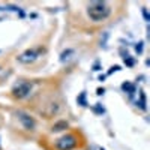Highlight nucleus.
<instances>
[{"mask_svg": "<svg viewBox=\"0 0 150 150\" xmlns=\"http://www.w3.org/2000/svg\"><path fill=\"white\" fill-rule=\"evenodd\" d=\"M78 140H77V137L72 135V134H68V135H63L62 138L57 140L56 146L59 150H72L75 146H77Z\"/></svg>", "mask_w": 150, "mask_h": 150, "instance_id": "20e7f679", "label": "nucleus"}, {"mask_svg": "<svg viewBox=\"0 0 150 150\" xmlns=\"http://www.w3.org/2000/svg\"><path fill=\"white\" fill-rule=\"evenodd\" d=\"M125 63H126L128 66H134V63H135V60H134V59H131L129 56H126V57H125Z\"/></svg>", "mask_w": 150, "mask_h": 150, "instance_id": "9b49d317", "label": "nucleus"}, {"mask_svg": "<svg viewBox=\"0 0 150 150\" xmlns=\"http://www.w3.org/2000/svg\"><path fill=\"white\" fill-rule=\"evenodd\" d=\"M87 14H89L90 20L99 23V21H104L110 17L111 8L107 2H99V0H96V2H90L87 5Z\"/></svg>", "mask_w": 150, "mask_h": 150, "instance_id": "f257e3e1", "label": "nucleus"}, {"mask_svg": "<svg viewBox=\"0 0 150 150\" xmlns=\"http://www.w3.org/2000/svg\"><path fill=\"white\" fill-rule=\"evenodd\" d=\"M17 117H18V120H20V123L23 125V128L26 129V131H35V128H36V122H35V119L30 116V114H27L26 111H17Z\"/></svg>", "mask_w": 150, "mask_h": 150, "instance_id": "39448f33", "label": "nucleus"}, {"mask_svg": "<svg viewBox=\"0 0 150 150\" xmlns=\"http://www.w3.org/2000/svg\"><path fill=\"white\" fill-rule=\"evenodd\" d=\"M101 150H104V149H101Z\"/></svg>", "mask_w": 150, "mask_h": 150, "instance_id": "f3484780", "label": "nucleus"}, {"mask_svg": "<svg viewBox=\"0 0 150 150\" xmlns=\"http://www.w3.org/2000/svg\"><path fill=\"white\" fill-rule=\"evenodd\" d=\"M72 53H74L72 50H66V51H63V53H62V56H60V60H62V62L68 60V59H69V56H71Z\"/></svg>", "mask_w": 150, "mask_h": 150, "instance_id": "1a4fd4ad", "label": "nucleus"}, {"mask_svg": "<svg viewBox=\"0 0 150 150\" xmlns=\"http://www.w3.org/2000/svg\"><path fill=\"white\" fill-rule=\"evenodd\" d=\"M143 15H144L146 21H149V14H147V9H143Z\"/></svg>", "mask_w": 150, "mask_h": 150, "instance_id": "2eb2a0df", "label": "nucleus"}, {"mask_svg": "<svg viewBox=\"0 0 150 150\" xmlns=\"http://www.w3.org/2000/svg\"><path fill=\"white\" fill-rule=\"evenodd\" d=\"M140 108L141 110H146V95H144V92H140Z\"/></svg>", "mask_w": 150, "mask_h": 150, "instance_id": "6e6552de", "label": "nucleus"}, {"mask_svg": "<svg viewBox=\"0 0 150 150\" xmlns=\"http://www.w3.org/2000/svg\"><path fill=\"white\" fill-rule=\"evenodd\" d=\"M122 89H123V92H126V93H129V95H134V93H135V86H134L132 83H129V81L123 83V84H122Z\"/></svg>", "mask_w": 150, "mask_h": 150, "instance_id": "0eeeda50", "label": "nucleus"}, {"mask_svg": "<svg viewBox=\"0 0 150 150\" xmlns=\"http://www.w3.org/2000/svg\"><path fill=\"white\" fill-rule=\"evenodd\" d=\"M95 112H98V114H102V112H104V108L101 107V104H96V107H95Z\"/></svg>", "mask_w": 150, "mask_h": 150, "instance_id": "ddd939ff", "label": "nucleus"}, {"mask_svg": "<svg viewBox=\"0 0 150 150\" xmlns=\"http://www.w3.org/2000/svg\"><path fill=\"white\" fill-rule=\"evenodd\" d=\"M78 104H80L81 107H86V105H87V104H86V93H84V92L78 96Z\"/></svg>", "mask_w": 150, "mask_h": 150, "instance_id": "9d476101", "label": "nucleus"}, {"mask_svg": "<svg viewBox=\"0 0 150 150\" xmlns=\"http://www.w3.org/2000/svg\"><path fill=\"white\" fill-rule=\"evenodd\" d=\"M135 51L138 53V54L143 53V42H140V44H137V45H135Z\"/></svg>", "mask_w": 150, "mask_h": 150, "instance_id": "f8f14e48", "label": "nucleus"}, {"mask_svg": "<svg viewBox=\"0 0 150 150\" xmlns=\"http://www.w3.org/2000/svg\"><path fill=\"white\" fill-rule=\"evenodd\" d=\"M68 122H65V120H60V122H57V123H54L53 125V128H51V131L53 132H60V131H65V129H68Z\"/></svg>", "mask_w": 150, "mask_h": 150, "instance_id": "423d86ee", "label": "nucleus"}, {"mask_svg": "<svg viewBox=\"0 0 150 150\" xmlns=\"http://www.w3.org/2000/svg\"><path fill=\"white\" fill-rule=\"evenodd\" d=\"M32 89H33L32 83L20 81V83H17L14 87H12V95H14V98H17V99H24V98H27L30 95Z\"/></svg>", "mask_w": 150, "mask_h": 150, "instance_id": "f03ea898", "label": "nucleus"}, {"mask_svg": "<svg viewBox=\"0 0 150 150\" xmlns=\"http://www.w3.org/2000/svg\"><path fill=\"white\" fill-rule=\"evenodd\" d=\"M120 69V66H112L110 71H108V74H111V72H114V71H119Z\"/></svg>", "mask_w": 150, "mask_h": 150, "instance_id": "4468645a", "label": "nucleus"}, {"mask_svg": "<svg viewBox=\"0 0 150 150\" xmlns=\"http://www.w3.org/2000/svg\"><path fill=\"white\" fill-rule=\"evenodd\" d=\"M44 51L42 48H29L26 50V51H23L17 60L20 62V63H24V65H29V63H33L35 60H38V57L41 56V53Z\"/></svg>", "mask_w": 150, "mask_h": 150, "instance_id": "7ed1b4c3", "label": "nucleus"}, {"mask_svg": "<svg viewBox=\"0 0 150 150\" xmlns=\"http://www.w3.org/2000/svg\"><path fill=\"white\" fill-rule=\"evenodd\" d=\"M96 92H98V95H104V92H105V90H104V89H98Z\"/></svg>", "mask_w": 150, "mask_h": 150, "instance_id": "dca6fc26", "label": "nucleus"}]
</instances>
